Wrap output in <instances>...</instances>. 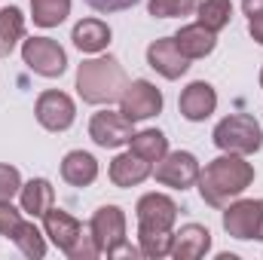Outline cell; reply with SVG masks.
Instances as JSON below:
<instances>
[{
  "instance_id": "obj_1",
  "label": "cell",
  "mask_w": 263,
  "mask_h": 260,
  "mask_svg": "<svg viewBox=\"0 0 263 260\" xmlns=\"http://www.w3.org/2000/svg\"><path fill=\"white\" fill-rule=\"evenodd\" d=\"M196 184H199V196L208 205L223 208L230 199L242 196L254 184V165L245 162V156H239V153H223L199 172Z\"/></svg>"
},
{
  "instance_id": "obj_2",
  "label": "cell",
  "mask_w": 263,
  "mask_h": 260,
  "mask_svg": "<svg viewBox=\"0 0 263 260\" xmlns=\"http://www.w3.org/2000/svg\"><path fill=\"white\" fill-rule=\"evenodd\" d=\"M129 86L126 70L114 55H101L92 62H83L77 70V92L86 104H110L120 101L123 89Z\"/></svg>"
},
{
  "instance_id": "obj_3",
  "label": "cell",
  "mask_w": 263,
  "mask_h": 260,
  "mask_svg": "<svg viewBox=\"0 0 263 260\" xmlns=\"http://www.w3.org/2000/svg\"><path fill=\"white\" fill-rule=\"evenodd\" d=\"M214 144L223 150V153H239V156H248V153H257L263 147V129L260 123L248 114H233V117H223L217 126H214Z\"/></svg>"
},
{
  "instance_id": "obj_4",
  "label": "cell",
  "mask_w": 263,
  "mask_h": 260,
  "mask_svg": "<svg viewBox=\"0 0 263 260\" xmlns=\"http://www.w3.org/2000/svg\"><path fill=\"white\" fill-rule=\"evenodd\" d=\"M223 230L233 239L263 242V199H239L223 211Z\"/></svg>"
},
{
  "instance_id": "obj_5",
  "label": "cell",
  "mask_w": 263,
  "mask_h": 260,
  "mask_svg": "<svg viewBox=\"0 0 263 260\" xmlns=\"http://www.w3.org/2000/svg\"><path fill=\"white\" fill-rule=\"evenodd\" d=\"M89 233H92L98 251L114 257V251L120 245H126V214H123V208L120 205H101L89 220Z\"/></svg>"
},
{
  "instance_id": "obj_6",
  "label": "cell",
  "mask_w": 263,
  "mask_h": 260,
  "mask_svg": "<svg viewBox=\"0 0 263 260\" xmlns=\"http://www.w3.org/2000/svg\"><path fill=\"white\" fill-rule=\"evenodd\" d=\"M22 59L40 77H62L67 70V52L49 37H31L22 43Z\"/></svg>"
},
{
  "instance_id": "obj_7",
  "label": "cell",
  "mask_w": 263,
  "mask_h": 260,
  "mask_svg": "<svg viewBox=\"0 0 263 260\" xmlns=\"http://www.w3.org/2000/svg\"><path fill=\"white\" fill-rule=\"evenodd\" d=\"M159 110H162V92L147 80H132L120 95V114L129 117L132 123L150 120Z\"/></svg>"
},
{
  "instance_id": "obj_8",
  "label": "cell",
  "mask_w": 263,
  "mask_h": 260,
  "mask_svg": "<svg viewBox=\"0 0 263 260\" xmlns=\"http://www.w3.org/2000/svg\"><path fill=\"white\" fill-rule=\"evenodd\" d=\"M199 159L187 150H175V153H165L156 165V181L165 184V187H175V190H187L199 181Z\"/></svg>"
},
{
  "instance_id": "obj_9",
  "label": "cell",
  "mask_w": 263,
  "mask_h": 260,
  "mask_svg": "<svg viewBox=\"0 0 263 260\" xmlns=\"http://www.w3.org/2000/svg\"><path fill=\"white\" fill-rule=\"evenodd\" d=\"M132 126L135 123H132L129 117H123L117 110H101L89 123V138L98 147H104V150H117V147H123V144L132 141V135H135Z\"/></svg>"
},
{
  "instance_id": "obj_10",
  "label": "cell",
  "mask_w": 263,
  "mask_h": 260,
  "mask_svg": "<svg viewBox=\"0 0 263 260\" xmlns=\"http://www.w3.org/2000/svg\"><path fill=\"white\" fill-rule=\"evenodd\" d=\"M34 114H37V123L49 132H65V129H70L73 120H77V107H73L70 95L59 92V89L40 92Z\"/></svg>"
},
{
  "instance_id": "obj_11",
  "label": "cell",
  "mask_w": 263,
  "mask_h": 260,
  "mask_svg": "<svg viewBox=\"0 0 263 260\" xmlns=\"http://www.w3.org/2000/svg\"><path fill=\"white\" fill-rule=\"evenodd\" d=\"M135 211H138V230H172L178 220V205L165 193H144Z\"/></svg>"
},
{
  "instance_id": "obj_12",
  "label": "cell",
  "mask_w": 263,
  "mask_h": 260,
  "mask_svg": "<svg viewBox=\"0 0 263 260\" xmlns=\"http://www.w3.org/2000/svg\"><path fill=\"white\" fill-rule=\"evenodd\" d=\"M147 65L153 67L156 73H162L165 80H178V77L187 73L190 59L178 49L175 37H162V40H153L147 46Z\"/></svg>"
},
{
  "instance_id": "obj_13",
  "label": "cell",
  "mask_w": 263,
  "mask_h": 260,
  "mask_svg": "<svg viewBox=\"0 0 263 260\" xmlns=\"http://www.w3.org/2000/svg\"><path fill=\"white\" fill-rule=\"evenodd\" d=\"M178 107H181V117H184V120L202 123V120H208V117L217 110V92H214L211 83L196 80V83H190V86L181 92Z\"/></svg>"
},
{
  "instance_id": "obj_14",
  "label": "cell",
  "mask_w": 263,
  "mask_h": 260,
  "mask_svg": "<svg viewBox=\"0 0 263 260\" xmlns=\"http://www.w3.org/2000/svg\"><path fill=\"white\" fill-rule=\"evenodd\" d=\"M43 233L49 236V242L59 248V251H70L73 248V242L83 236V224L73 217V214H67L62 208H49L46 214H43Z\"/></svg>"
},
{
  "instance_id": "obj_15",
  "label": "cell",
  "mask_w": 263,
  "mask_h": 260,
  "mask_svg": "<svg viewBox=\"0 0 263 260\" xmlns=\"http://www.w3.org/2000/svg\"><path fill=\"white\" fill-rule=\"evenodd\" d=\"M110 181L117 184V187H138V184H144L150 175H153V162L150 159H144V156H138V153H120L114 162H110Z\"/></svg>"
},
{
  "instance_id": "obj_16",
  "label": "cell",
  "mask_w": 263,
  "mask_h": 260,
  "mask_svg": "<svg viewBox=\"0 0 263 260\" xmlns=\"http://www.w3.org/2000/svg\"><path fill=\"white\" fill-rule=\"evenodd\" d=\"M211 251V233L199 224H187L175 233L172 242V257L175 260H199Z\"/></svg>"
},
{
  "instance_id": "obj_17",
  "label": "cell",
  "mask_w": 263,
  "mask_h": 260,
  "mask_svg": "<svg viewBox=\"0 0 263 260\" xmlns=\"http://www.w3.org/2000/svg\"><path fill=\"white\" fill-rule=\"evenodd\" d=\"M175 43H178V49L193 62V59H205V55H211L214 52V46H217V34L214 31H208L205 25H184L178 34H175Z\"/></svg>"
},
{
  "instance_id": "obj_18",
  "label": "cell",
  "mask_w": 263,
  "mask_h": 260,
  "mask_svg": "<svg viewBox=\"0 0 263 260\" xmlns=\"http://www.w3.org/2000/svg\"><path fill=\"white\" fill-rule=\"evenodd\" d=\"M73 46L80 52H104L107 43H110V28L101 22V18H83L73 25V34H70Z\"/></svg>"
},
{
  "instance_id": "obj_19",
  "label": "cell",
  "mask_w": 263,
  "mask_h": 260,
  "mask_svg": "<svg viewBox=\"0 0 263 260\" xmlns=\"http://www.w3.org/2000/svg\"><path fill=\"white\" fill-rule=\"evenodd\" d=\"M62 178L70 187H89L98 178V159L86 150H70L62 159Z\"/></svg>"
},
{
  "instance_id": "obj_20",
  "label": "cell",
  "mask_w": 263,
  "mask_h": 260,
  "mask_svg": "<svg viewBox=\"0 0 263 260\" xmlns=\"http://www.w3.org/2000/svg\"><path fill=\"white\" fill-rule=\"evenodd\" d=\"M18 196H22V211H28L31 217H43L55 202V190L46 178H34V181L22 184Z\"/></svg>"
},
{
  "instance_id": "obj_21",
  "label": "cell",
  "mask_w": 263,
  "mask_h": 260,
  "mask_svg": "<svg viewBox=\"0 0 263 260\" xmlns=\"http://www.w3.org/2000/svg\"><path fill=\"white\" fill-rule=\"evenodd\" d=\"M25 37V15L18 6H3L0 9V59L15 49V43Z\"/></svg>"
},
{
  "instance_id": "obj_22",
  "label": "cell",
  "mask_w": 263,
  "mask_h": 260,
  "mask_svg": "<svg viewBox=\"0 0 263 260\" xmlns=\"http://www.w3.org/2000/svg\"><path fill=\"white\" fill-rule=\"evenodd\" d=\"M129 144H132V153H138V156H144V159H150V162H159V159L168 153V138L159 129L135 132Z\"/></svg>"
},
{
  "instance_id": "obj_23",
  "label": "cell",
  "mask_w": 263,
  "mask_h": 260,
  "mask_svg": "<svg viewBox=\"0 0 263 260\" xmlns=\"http://www.w3.org/2000/svg\"><path fill=\"white\" fill-rule=\"evenodd\" d=\"M233 18V3L230 0H199L196 6V22L205 25L208 31H223Z\"/></svg>"
},
{
  "instance_id": "obj_24",
  "label": "cell",
  "mask_w": 263,
  "mask_h": 260,
  "mask_svg": "<svg viewBox=\"0 0 263 260\" xmlns=\"http://www.w3.org/2000/svg\"><path fill=\"white\" fill-rule=\"evenodd\" d=\"M70 15V0H31V18L40 28H55Z\"/></svg>"
},
{
  "instance_id": "obj_25",
  "label": "cell",
  "mask_w": 263,
  "mask_h": 260,
  "mask_svg": "<svg viewBox=\"0 0 263 260\" xmlns=\"http://www.w3.org/2000/svg\"><path fill=\"white\" fill-rule=\"evenodd\" d=\"M46 233H40L37 230V224H28V220H22L18 227H15V233H12V242L18 245V251L25 254V257H43L46 254V239H43Z\"/></svg>"
},
{
  "instance_id": "obj_26",
  "label": "cell",
  "mask_w": 263,
  "mask_h": 260,
  "mask_svg": "<svg viewBox=\"0 0 263 260\" xmlns=\"http://www.w3.org/2000/svg\"><path fill=\"white\" fill-rule=\"evenodd\" d=\"M138 248L144 257H168L172 254V242H175V233L172 230H138Z\"/></svg>"
},
{
  "instance_id": "obj_27",
  "label": "cell",
  "mask_w": 263,
  "mask_h": 260,
  "mask_svg": "<svg viewBox=\"0 0 263 260\" xmlns=\"http://www.w3.org/2000/svg\"><path fill=\"white\" fill-rule=\"evenodd\" d=\"M199 6V0H150L147 9L156 18H175V15H190Z\"/></svg>"
},
{
  "instance_id": "obj_28",
  "label": "cell",
  "mask_w": 263,
  "mask_h": 260,
  "mask_svg": "<svg viewBox=\"0 0 263 260\" xmlns=\"http://www.w3.org/2000/svg\"><path fill=\"white\" fill-rule=\"evenodd\" d=\"M22 190V175L15 165L0 162V202H12V196Z\"/></svg>"
},
{
  "instance_id": "obj_29",
  "label": "cell",
  "mask_w": 263,
  "mask_h": 260,
  "mask_svg": "<svg viewBox=\"0 0 263 260\" xmlns=\"http://www.w3.org/2000/svg\"><path fill=\"white\" fill-rule=\"evenodd\" d=\"M101 251H98V245H95V239H92V233H83L77 242H73V248L67 251V257L70 260H92L98 257Z\"/></svg>"
},
{
  "instance_id": "obj_30",
  "label": "cell",
  "mask_w": 263,
  "mask_h": 260,
  "mask_svg": "<svg viewBox=\"0 0 263 260\" xmlns=\"http://www.w3.org/2000/svg\"><path fill=\"white\" fill-rule=\"evenodd\" d=\"M22 224V211L12 208V202H0V236H9L15 233V227Z\"/></svg>"
},
{
  "instance_id": "obj_31",
  "label": "cell",
  "mask_w": 263,
  "mask_h": 260,
  "mask_svg": "<svg viewBox=\"0 0 263 260\" xmlns=\"http://www.w3.org/2000/svg\"><path fill=\"white\" fill-rule=\"evenodd\" d=\"M95 12H104V15H110V12H123V9H132L135 3H141V0H86Z\"/></svg>"
},
{
  "instance_id": "obj_32",
  "label": "cell",
  "mask_w": 263,
  "mask_h": 260,
  "mask_svg": "<svg viewBox=\"0 0 263 260\" xmlns=\"http://www.w3.org/2000/svg\"><path fill=\"white\" fill-rule=\"evenodd\" d=\"M248 34H251V37H254V40L263 46V12H260V15H251V18H248Z\"/></svg>"
},
{
  "instance_id": "obj_33",
  "label": "cell",
  "mask_w": 263,
  "mask_h": 260,
  "mask_svg": "<svg viewBox=\"0 0 263 260\" xmlns=\"http://www.w3.org/2000/svg\"><path fill=\"white\" fill-rule=\"evenodd\" d=\"M242 9H245L248 18H251V15H260L263 12V0H242Z\"/></svg>"
},
{
  "instance_id": "obj_34",
  "label": "cell",
  "mask_w": 263,
  "mask_h": 260,
  "mask_svg": "<svg viewBox=\"0 0 263 260\" xmlns=\"http://www.w3.org/2000/svg\"><path fill=\"white\" fill-rule=\"evenodd\" d=\"M260 89H263V67H260Z\"/></svg>"
}]
</instances>
